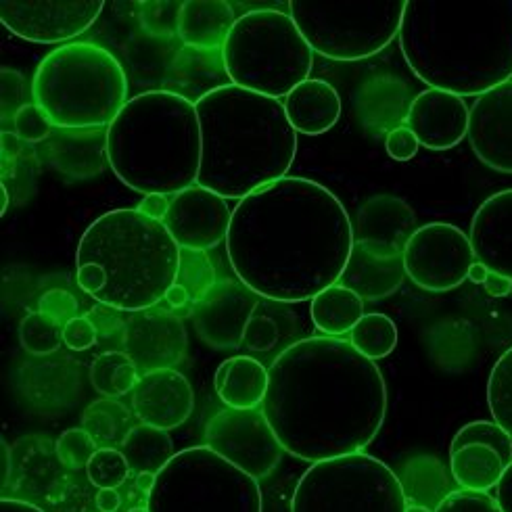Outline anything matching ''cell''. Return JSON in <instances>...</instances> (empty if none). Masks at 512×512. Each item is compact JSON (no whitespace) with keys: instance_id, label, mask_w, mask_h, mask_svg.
Listing matches in <instances>:
<instances>
[{"instance_id":"1","label":"cell","mask_w":512,"mask_h":512,"mask_svg":"<svg viewBox=\"0 0 512 512\" xmlns=\"http://www.w3.org/2000/svg\"><path fill=\"white\" fill-rule=\"evenodd\" d=\"M354 251V224L327 186L281 178L232 209L226 255L260 299L301 304L341 281Z\"/></svg>"},{"instance_id":"12","label":"cell","mask_w":512,"mask_h":512,"mask_svg":"<svg viewBox=\"0 0 512 512\" xmlns=\"http://www.w3.org/2000/svg\"><path fill=\"white\" fill-rule=\"evenodd\" d=\"M406 278L429 293H446L467 281L475 264L467 232L454 224L431 222L418 226L402 255Z\"/></svg>"},{"instance_id":"48","label":"cell","mask_w":512,"mask_h":512,"mask_svg":"<svg viewBox=\"0 0 512 512\" xmlns=\"http://www.w3.org/2000/svg\"><path fill=\"white\" fill-rule=\"evenodd\" d=\"M138 212L147 216L149 220L164 222L170 209V199L166 195H145V199L138 203Z\"/></svg>"},{"instance_id":"2","label":"cell","mask_w":512,"mask_h":512,"mask_svg":"<svg viewBox=\"0 0 512 512\" xmlns=\"http://www.w3.org/2000/svg\"><path fill=\"white\" fill-rule=\"evenodd\" d=\"M268 377L262 412L285 452L299 460L362 454L385 423L383 372L341 337L291 343Z\"/></svg>"},{"instance_id":"59","label":"cell","mask_w":512,"mask_h":512,"mask_svg":"<svg viewBox=\"0 0 512 512\" xmlns=\"http://www.w3.org/2000/svg\"><path fill=\"white\" fill-rule=\"evenodd\" d=\"M128 512H149V510H147V506H134Z\"/></svg>"},{"instance_id":"42","label":"cell","mask_w":512,"mask_h":512,"mask_svg":"<svg viewBox=\"0 0 512 512\" xmlns=\"http://www.w3.org/2000/svg\"><path fill=\"white\" fill-rule=\"evenodd\" d=\"M13 132L19 141L38 145L49 141L55 132V126L49 120V115H46L36 103H26L15 115Z\"/></svg>"},{"instance_id":"57","label":"cell","mask_w":512,"mask_h":512,"mask_svg":"<svg viewBox=\"0 0 512 512\" xmlns=\"http://www.w3.org/2000/svg\"><path fill=\"white\" fill-rule=\"evenodd\" d=\"M9 209V191L5 184H0V216H5Z\"/></svg>"},{"instance_id":"43","label":"cell","mask_w":512,"mask_h":512,"mask_svg":"<svg viewBox=\"0 0 512 512\" xmlns=\"http://www.w3.org/2000/svg\"><path fill=\"white\" fill-rule=\"evenodd\" d=\"M0 92H3V132H9L17 111L28 103L26 80L15 69L3 67V72H0Z\"/></svg>"},{"instance_id":"8","label":"cell","mask_w":512,"mask_h":512,"mask_svg":"<svg viewBox=\"0 0 512 512\" xmlns=\"http://www.w3.org/2000/svg\"><path fill=\"white\" fill-rule=\"evenodd\" d=\"M222 61L230 84L281 101L310 80L314 51L289 13L255 9L230 30Z\"/></svg>"},{"instance_id":"32","label":"cell","mask_w":512,"mask_h":512,"mask_svg":"<svg viewBox=\"0 0 512 512\" xmlns=\"http://www.w3.org/2000/svg\"><path fill=\"white\" fill-rule=\"evenodd\" d=\"M141 372L126 352H105L90 366V383L105 398L118 400L134 391Z\"/></svg>"},{"instance_id":"19","label":"cell","mask_w":512,"mask_h":512,"mask_svg":"<svg viewBox=\"0 0 512 512\" xmlns=\"http://www.w3.org/2000/svg\"><path fill=\"white\" fill-rule=\"evenodd\" d=\"M467 136L487 168L512 174V80L477 97Z\"/></svg>"},{"instance_id":"13","label":"cell","mask_w":512,"mask_h":512,"mask_svg":"<svg viewBox=\"0 0 512 512\" xmlns=\"http://www.w3.org/2000/svg\"><path fill=\"white\" fill-rule=\"evenodd\" d=\"M205 446L258 481L266 479L285 454L260 408L218 412L205 427Z\"/></svg>"},{"instance_id":"40","label":"cell","mask_w":512,"mask_h":512,"mask_svg":"<svg viewBox=\"0 0 512 512\" xmlns=\"http://www.w3.org/2000/svg\"><path fill=\"white\" fill-rule=\"evenodd\" d=\"M97 446L99 444L86 429L76 427L61 433L55 450L63 467H67L69 471H82L88 467L90 458L99 450Z\"/></svg>"},{"instance_id":"37","label":"cell","mask_w":512,"mask_h":512,"mask_svg":"<svg viewBox=\"0 0 512 512\" xmlns=\"http://www.w3.org/2000/svg\"><path fill=\"white\" fill-rule=\"evenodd\" d=\"M471 444H479V446H487L500 454V458L504 460V464L512 462V437L494 421H475L464 425L452 439L450 452L460 450L462 446H471Z\"/></svg>"},{"instance_id":"41","label":"cell","mask_w":512,"mask_h":512,"mask_svg":"<svg viewBox=\"0 0 512 512\" xmlns=\"http://www.w3.org/2000/svg\"><path fill=\"white\" fill-rule=\"evenodd\" d=\"M182 3L178 0H153V3L143 5L141 21L143 30L153 38H172L178 36Z\"/></svg>"},{"instance_id":"4","label":"cell","mask_w":512,"mask_h":512,"mask_svg":"<svg viewBox=\"0 0 512 512\" xmlns=\"http://www.w3.org/2000/svg\"><path fill=\"white\" fill-rule=\"evenodd\" d=\"M195 107L201 128L199 186L241 201L287 176L297 155V132L285 103L224 84L207 90Z\"/></svg>"},{"instance_id":"27","label":"cell","mask_w":512,"mask_h":512,"mask_svg":"<svg viewBox=\"0 0 512 512\" xmlns=\"http://www.w3.org/2000/svg\"><path fill=\"white\" fill-rule=\"evenodd\" d=\"M268 381V368L260 360L235 356L218 366L214 389L226 408L255 410L264 404Z\"/></svg>"},{"instance_id":"39","label":"cell","mask_w":512,"mask_h":512,"mask_svg":"<svg viewBox=\"0 0 512 512\" xmlns=\"http://www.w3.org/2000/svg\"><path fill=\"white\" fill-rule=\"evenodd\" d=\"M270 304L272 301L268 299L258 301L249 318L243 347L251 349V352H270L281 341V320L272 314L274 310H270Z\"/></svg>"},{"instance_id":"38","label":"cell","mask_w":512,"mask_h":512,"mask_svg":"<svg viewBox=\"0 0 512 512\" xmlns=\"http://www.w3.org/2000/svg\"><path fill=\"white\" fill-rule=\"evenodd\" d=\"M130 473V464L120 448H99L86 467L88 481L99 490H118Z\"/></svg>"},{"instance_id":"53","label":"cell","mask_w":512,"mask_h":512,"mask_svg":"<svg viewBox=\"0 0 512 512\" xmlns=\"http://www.w3.org/2000/svg\"><path fill=\"white\" fill-rule=\"evenodd\" d=\"M0 512H44V510L34 506L32 502H26V500L3 498V500H0Z\"/></svg>"},{"instance_id":"49","label":"cell","mask_w":512,"mask_h":512,"mask_svg":"<svg viewBox=\"0 0 512 512\" xmlns=\"http://www.w3.org/2000/svg\"><path fill=\"white\" fill-rule=\"evenodd\" d=\"M496 502L502 512H512V462L504 469L496 485Z\"/></svg>"},{"instance_id":"28","label":"cell","mask_w":512,"mask_h":512,"mask_svg":"<svg viewBox=\"0 0 512 512\" xmlns=\"http://www.w3.org/2000/svg\"><path fill=\"white\" fill-rule=\"evenodd\" d=\"M364 316V299L341 283L324 289L312 299L310 318L314 327L327 337H341L352 329Z\"/></svg>"},{"instance_id":"52","label":"cell","mask_w":512,"mask_h":512,"mask_svg":"<svg viewBox=\"0 0 512 512\" xmlns=\"http://www.w3.org/2000/svg\"><path fill=\"white\" fill-rule=\"evenodd\" d=\"M9 477H11V448L5 439H0V485H3V494L7 490Z\"/></svg>"},{"instance_id":"3","label":"cell","mask_w":512,"mask_h":512,"mask_svg":"<svg viewBox=\"0 0 512 512\" xmlns=\"http://www.w3.org/2000/svg\"><path fill=\"white\" fill-rule=\"evenodd\" d=\"M400 49L429 88L481 97L512 78V0H406Z\"/></svg>"},{"instance_id":"34","label":"cell","mask_w":512,"mask_h":512,"mask_svg":"<svg viewBox=\"0 0 512 512\" xmlns=\"http://www.w3.org/2000/svg\"><path fill=\"white\" fill-rule=\"evenodd\" d=\"M487 404L494 421L512 437V347L498 358L487 381Z\"/></svg>"},{"instance_id":"25","label":"cell","mask_w":512,"mask_h":512,"mask_svg":"<svg viewBox=\"0 0 512 512\" xmlns=\"http://www.w3.org/2000/svg\"><path fill=\"white\" fill-rule=\"evenodd\" d=\"M235 9L226 0H186L182 3L178 38L195 51L222 49L235 28Z\"/></svg>"},{"instance_id":"23","label":"cell","mask_w":512,"mask_h":512,"mask_svg":"<svg viewBox=\"0 0 512 512\" xmlns=\"http://www.w3.org/2000/svg\"><path fill=\"white\" fill-rule=\"evenodd\" d=\"M44 157L63 176L88 180L97 178L109 166L107 128L59 130L44 143Z\"/></svg>"},{"instance_id":"18","label":"cell","mask_w":512,"mask_h":512,"mask_svg":"<svg viewBox=\"0 0 512 512\" xmlns=\"http://www.w3.org/2000/svg\"><path fill=\"white\" fill-rule=\"evenodd\" d=\"M416 228L412 205L395 195H372L358 209L354 243L379 258H402Z\"/></svg>"},{"instance_id":"26","label":"cell","mask_w":512,"mask_h":512,"mask_svg":"<svg viewBox=\"0 0 512 512\" xmlns=\"http://www.w3.org/2000/svg\"><path fill=\"white\" fill-rule=\"evenodd\" d=\"M406 270L402 258H379L354 243L341 285L358 293L364 301H381L404 285Z\"/></svg>"},{"instance_id":"50","label":"cell","mask_w":512,"mask_h":512,"mask_svg":"<svg viewBox=\"0 0 512 512\" xmlns=\"http://www.w3.org/2000/svg\"><path fill=\"white\" fill-rule=\"evenodd\" d=\"M483 287L492 297H506V295L512 293V281H510V278H506L502 274H496V272H490V276L485 278Z\"/></svg>"},{"instance_id":"36","label":"cell","mask_w":512,"mask_h":512,"mask_svg":"<svg viewBox=\"0 0 512 512\" xmlns=\"http://www.w3.org/2000/svg\"><path fill=\"white\" fill-rule=\"evenodd\" d=\"M176 283L189 291V297H191V301H195V306L199 304V301H203L207 297V293L218 285L216 268H214L212 262H209L205 251H186V249H182L180 270H178Z\"/></svg>"},{"instance_id":"30","label":"cell","mask_w":512,"mask_h":512,"mask_svg":"<svg viewBox=\"0 0 512 512\" xmlns=\"http://www.w3.org/2000/svg\"><path fill=\"white\" fill-rule=\"evenodd\" d=\"M132 473H159L176 456L168 431L151 425H136L120 446Z\"/></svg>"},{"instance_id":"6","label":"cell","mask_w":512,"mask_h":512,"mask_svg":"<svg viewBox=\"0 0 512 512\" xmlns=\"http://www.w3.org/2000/svg\"><path fill=\"white\" fill-rule=\"evenodd\" d=\"M109 166L128 189L178 195L197 184L201 128L193 101L172 90L132 97L107 128Z\"/></svg>"},{"instance_id":"51","label":"cell","mask_w":512,"mask_h":512,"mask_svg":"<svg viewBox=\"0 0 512 512\" xmlns=\"http://www.w3.org/2000/svg\"><path fill=\"white\" fill-rule=\"evenodd\" d=\"M95 504L99 512H118L122 506V496L118 490H99Z\"/></svg>"},{"instance_id":"15","label":"cell","mask_w":512,"mask_h":512,"mask_svg":"<svg viewBox=\"0 0 512 512\" xmlns=\"http://www.w3.org/2000/svg\"><path fill=\"white\" fill-rule=\"evenodd\" d=\"M230 220L226 199L195 184L172 197L164 224L180 249L207 251L226 241Z\"/></svg>"},{"instance_id":"5","label":"cell","mask_w":512,"mask_h":512,"mask_svg":"<svg viewBox=\"0 0 512 512\" xmlns=\"http://www.w3.org/2000/svg\"><path fill=\"white\" fill-rule=\"evenodd\" d=\"M180 258L164 222L138 209H111L80 237L78 287L111 310H151L176 283Z\"/></svg>"},{"instance_id":"47","label":"cell","mask_w":512,"mask_h":512,"mask_svg":"<svg viewBox=\"0 0 512 512\" xmlns=\"http://www.w3.org/2000/svg\"><path fill=\"white\" fill-rule=\"evenodd\" d=\"M418 147H421V143H418V138L406 126L393 128L385 138V149L395 161H410L412 157H416Z\"/></svg>"},{"instance_id":"9","label":"cell","mask_w":512,"mask_h":512,"mask_svg":"<svg viewBox=\"0 0 512 512\" xmlns=\"http://www.w3.org/2000/svg\"><path fill=\"white\" fill-rule=\"evenodd\" d=\"M406 0H291L289 15L310 49L333 61H364L400 36Z\"/></svg>"},{"instance_id":"54","label":"cell","mask_w":512,"mask_h":512,"mask_svg":"<svg viewBox=\"0 0 512 512\" xmlns=\"http://www.w3.org/2000/svg\"><path fill=\"white\" fill-rule=\"evenodd\" d=\"M168 304L172 306V308H184L186 304H189L191 301V297H189V291H186L182 285H178V283H174L170 289H168V293H166V297H164Z\"/></svg>"},{"instance_id":"24","label":"cell","mask_w":512,"mask_h":512,"mask_svg":"<svg viewBox=\"0 0 512 512\" xmlns=\"http://www.w3.org/2000/svg\"><path fill=\"white\" fill-rule=\"evenodd\" d=\"M341 97L333 84L310 78L285 101V111L297 134L318 136L335 128L341 118Z\"/></svg>"},{"instance_id":"16","label":"cell","mask_w":512,"mask_h":512,"mask_svg":"<svg viewBox=\"0 0 512 512\" xmlns=\"http://www.w3.org/2000/svg\"><path fill=\"white\" fill-rule=\"evenodd\" d=\"M260 297L239 278H226L193 308V322L199 339L214 349L243 347L249 318Z\"/></svg>"},{"instance_id":"44","label":"cell","mask_w":512,"mask_h":512,"mask_svg":"<svg viewBox=\"0 0 512 512\" xmlns=\"http://www.w3.org/2000/svg\"><path fill=\"white\" fill-rule=\"evenodd\" d=\"M435 512H502L496 498L487 492L456 490L439 500Z\"/></svg>"},{"instance_id":"55","label":"cell","mask_w":512,"mask_h":512,"mask_svg":"<svg viewBox=\"0 0 512 512\" xmlns=\"http://www.w3.org/2000/svg\"><path fill=\"white\" fill-rule=\"evenodd\" d=\"M155 481H157V475L155 473H138L136 475V487L141 490L143 494H151V490L155 487Z\"/></svg>"},{"instance_id":"35","label":"cell","mask_w":512,"mask_h":512,"mask_svg":"<svg viewBox=\"0 0 512 512\" xmlns=\"http://www.w3.org/2000/svg\"><path fill=\"white\" fill-rule=\"evenodd\" d=\"M19 343L32 356H49L63 343V327L40 312H30L19 324Z\"/></svg>"},{"instance_id":"11","label":"cell","mask_w":512,"mask_h":512,"mask_svg":"<svg viewBox=\"0 0 512 512\" xmlns=\"http://www.w3.org/2000/svg\"><path fill=\"white\" fill-rule=\"evenodd\" d=\"M406 508L398 475L364 452L314 462L291 498V512H406Z\"/></svg>"},{"instance_id":"7","label":"cell","mask_w":512,"mask_h":512,"mask_svg":"<svg viewBox=\"0 0 512 512\" xmlns=\"http://www.w3.org/2000/svg\"><path fill=\"white\" fill-rule=\"evenodd\" d=\"M128 90L118 57L92 42L61 44L32 78L34 103L59 130L109 128L130 101Z\"/></svg>"},{"instance_id":"14","label":"cell","mask_w":512,"mask_h":512,"mask_svg":"<svg viewBox=\"0 0 512 512\" xmlns=\"http://www.w3.org/2000/svg\"><path fill=\"white\" fill-rule=\"evenodd\" d=\"M103 7V0H3L0 21L21 40L59 44L84 34Z\"/></svg>"},{"instance_id":"56","label":"cell","mask_w":512,"mask_h":512,"mask_svg":"<svg viewBox=\"0 0 512 512\" xmlns=\"http://www.w3.org/2000/svg\"><path fill=\"white\" fill-rule=\"evenodd\" d=\"M487 276H490V270H487L483 264H479V262L475 260V264L469 268V276H467V278H469V281L477 283V285H479V283L483 285Z\"/></svg>"},{"instance_id":"22","label":"cell","mask_w":512,"mask_h":512,"mask_svg":"<svg viewBox=\"0 0 512 512\" xmlns=\"http://www.w3.org/2000/svg\"><path fill=\"white\" fill-rule=\"evenodd\" d=\"M475 260L512 281V189L485 199L471 220Z\"/></svg>"},{"instance_id":"20","label":"cell","mask_w":512,"mask_h":512,"mask_svg":"<svg viewBox=\"0 0 512 512\" xmlns=\"http://www.w3.org/2000/svg\"><path fill=\"white\" fill-rule=\"evenodd\" d=\"M195 410V391L176 368L141 375L132 391V412L143 425L178 429Z\"/></svg>"},{"instance_id":"58","label":"cell","mask_w":512,"mask_h":512,"mask_svg":"<svg viewBox=\"0 0 512 512\" xmlns=\"http://www.w3.org/2000/svg\"><path fill=\"white\" fill-rule=\"evenodd\" d=\"M406 512H435V510H431L429 506H421V504H408Z\"/></svg>"},{"instance_id":"46","label":"cell","mask_w":512,"mask_h":512,"mask_svg":"<svg viewBox=\"0 0 512 512\" xmlns=\"http://www.w3.org/2000/svg\"><path fill=\"white\" fill-rule=\"evenodd\" d=\"M97 343V327L90 318L78 316L69 320L63 327V345H67L72 352H86Z\"/></svg>"},{"instance_id":"31","label":"cell","mask_w":512,"mask_h":512,"mask_svg":"<svg viewBox=\"0 0 512 512\" xmlns=\"http://www.w3.org/2000/svg\"><path fill=\"white\" fill-rule=\"evenodd\" d=\"M130 410L111 398L92 402L82 414V429H86L99 446L120 448L130 433Z\"/></svg>"},{"instance_id":"45","label":"cell","mask_w":512,"mask_h":512,"mask_svg":"<svg viewBox=\"0 0 512 512\" xmlns=\"http://www.w3.org/2000/svg\"><path fill=\"white\" fill-rule=\"evenodd\" d=\"M38 312L65 327L69 320L78 318V299L69 291L51 289L40 297Z\"/></svg>"},{"instance_id":"33","label":"cell","mask_w":512,"mask_h":512,"mask_svg":"<svg viewBox=\"0 0 512 512\" xmlns=\"http://www.w3.org/2000/svg\"><path fill=\"white\" fill-rule=\"evenodd\" d=\"M349 343H352L364 358L379 362L387 358L395 349V345H398V327H395V322L385 314H364L362 320L352 329V333H349Z\"/></svg>"},{"instance_id":"10","label":"cell","mask_w":512,"mask_h":512,"mask_svg":"<svg viewBox=\"0 0 512 512\" xmlns=\"http://www.w3.org/2000/svg\"><path fill=\"white\" fill-rule=\"evenodd\" d=\"M149 512H264L260 481L207 446L178 452L157 473Z\"/></svg>"},{"instance_id":"21","label":"cell","mask_w":512,"mask_h":512,"mask_svg":"<svg viewBox=\"0 0 512 512\" xmlns=\"http://www.w3.org/2000/svg\"><path fill=\"white\" fill-rule=\"evenodd\" d=\"M471 109L462 97L446 90L429 88L418 95L406 118V128L418 138L421 147L431 151H448L469 134Z\"/></svg>"},{"instance_id":"29","label":"cell","mask_w":512,"mask_h":512,"mask_svg":"<svg viewBox=\"0 0 512 512\" xmlns=\"http://www.w3.org/2000/svg\"><path fill=\"white\" fill-rule=\"evenodd\" d=\"M450 469L462 490L487 492L498 485L506 464L496 450L471 444L450 452Z\"/></svg>"},{"instance_id":"17","label":"cell","mask_w":512,"mask_h":512,"mask_svg":"<svg viewBox=\"0 0 512 512\" xmlns=\"http://www.w3.org/2000/svg\"><path fill=\"white\" fill-rule=\"evenodd\" d=\"M189 335L184 322L170 312H134L124 327V352L141 375L168 370L186 358Z\"/></svg>"}]
</instances>
